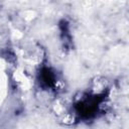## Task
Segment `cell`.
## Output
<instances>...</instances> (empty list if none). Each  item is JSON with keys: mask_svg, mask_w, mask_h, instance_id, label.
<instances>
[{"mask_svg": "<svg viewBox=\"0 0 129 129\" xmlns=\"http://www.w3.org/2000/svg\"><path fill=\"white\" fill-rule=\"evenodd\" d=\"M40 82L45 87H51L54 84L55 77L49 69H43L40 73Z\"/></svg>", "mask_w": 129, "mask_h": 129, "instance_id": "1", "label": "cell"}]
</instances>
